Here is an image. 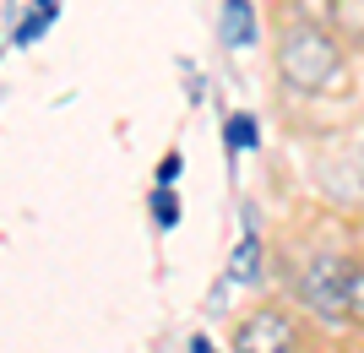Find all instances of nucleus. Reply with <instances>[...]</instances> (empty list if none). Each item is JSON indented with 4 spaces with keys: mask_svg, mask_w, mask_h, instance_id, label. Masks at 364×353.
Returning <instances> with one entry per match:
<instances>
[{
    "mask_svg": "<svg viewBox=\"0 0 364 353\" xmlns=\"http://www.w3.org/2000/svg\"><path fill=\"white\" fill-rule=\"evenodd\" d=\"M49 22H55V11H44V6H33V11L22 16V22H16V44H22V49H28V44H38V38L49 33Z\"/></svg>",
    "mask_w": 364,
    "mask_h": 353,
    "instance_id": "nucleus-8",
    "label": "nucleus"
},
{
    "mask_svg": "<svg viewBox=\"0 0 364 353\" xmlns=\"http://www.w3.org/2000/svg\"><path fill=\"white\" fill-rule=\"evenodd\" d=\"M294 288H299V305L326 326L348 321V256H316L294 272Z\"/></svg>",
    "mask_w": 364,
    "mask_h": 353,
    "instance_id": "nucleus-2",
    "label": "nucleus"
},
{
    "mask_svg": "<svg viewBox=\"0 0 364 353\" xmlns=\"http://www.w3.org/2000/svg\"><path fill=\"white\" fill-rule=\"evenodd\" d=\"M359 185H364V147H359Z\"/></svg>",
    "mask_w": 364,
    "mask_h": 353,
    "instance_id": "nucleus-14",
    "label": "nucleus"
},
{
    "mask_svg": "<svg viewBox=\"0 0 364 353\" xmlns=\"http://www.w3.org/2000/svg\"><path fill=\"white\" fill-rule=\"evenodd\" d=\"M191 353H218V348H213L207 337H191Z\"/></svg>",
    "mask_w": 364,
    "mask_h": 353,
    "instance_id": "nucleus-12",
    "label": "nucleus"
},
{
    "mask_svg": "<svg viewBox=\"0 0 364 353\" xmlns=\"http://www.w3.org/2000/svg\"><path fill=\"white\" fill-rule=\"evenodd\" d=\"M277 77L289 92L304 98H326V92L348 87V44L337 38L332 22H316V16H289L283 33L272 44Z\"/></svg>",
    "mask_w": 364,
    "mask_h": 353,
    "instance_id": "nucleus-1",
    "label": "nucleus"
},
{
    "mask_svg": "<svg viewBox=\"0 0 364 353\" xmlns=\"http://www.w3.org/2000/svg\"><path fill=\"white\" fill-rule=\"evenodd\" d=\"M33 6H44V11H60V0H33Z\"/></svg>",
    "mask_w": 364,
    "mask_h": 353,
    "instance_id": "nucleus-13",
    "label": "nucleus"
},
{
    "mask_svg": "<svg viewBox=\"0 0 364 353\" xmlns=\"http://www.w3.org/2000/svg\"><path fill=\"white\" fill-rule=\"evenodd\" d=\"M348 321L364 326V261H348Z\"/></svg>",
    "mask_w": 364,
    "mask_h": 353,
    "instance_id": "nucleus-9",
    "label": "nucleus"
},
{
    "mask_svg": "<svg viewBox=\"0 0 364 353\" xmlns=\"http://www.w3.org/2000/svg\"><path fill=\"white\" fill-rule=\"evenodd\" d=\"M180 169H185V158L180 153H164V163H158V185H174V180H180Z\"/></svg>",
    "mask_w": 364,
    "mask_h": 353,
    "instance_id": "nucleus-11",
    "label": "nucleus"
},
{
    "mask_svg": "<svg viewBox=\"0 0 364 353\" xmlns=\"http://www.w3.org/2000/svg\"><path fill=\"white\" fill-rule=\"evenodd\" d=\"M228 277H234V283H256V277H261V239H256L250 229H245V239L234 245V261H228Z\"/></svg>",
    "mask_w": 364,
    "mask_h": 353,
    "instance_id": "nucleus-6",
    "label": "nucleus"
},
{
    "mask_svg": "<svg viewBox=\"0 0 364 353\" xmlns=\"http://www.w3.org/2000/svg\"><path fill=\"white\" fill-rule=\"evenodd\" d=\"M152 217H158L164 229H174V223H180V201H174V190H168V185H158V196H152Z\"/></svg>",
    "mask_w": 364,
    "mask_h": 353,
    "instance_id": "nucleus-10",
    "label": "nucleus"
},
{
    "mask_svg": "<svg viewBox=\"0 0 364 353\" xmlns=\"http://www.w3.org/2000/svg\"><path fill=\"white\" fill-rule=\"evenodd\" d=\"M228 147L245 153V147H261V125L256 114H228Z\"/></svg>",
    "mask_w": 364,
    "mask_h": 353,
    "instance_id": "nucleus-7",
    "label": "nucleus"
},
{
    "mask_svg": "<svg viewBox=\"0 0 364 353\" xmlns=\"http://www.w3.org/2000/svg\"><path fill=\"white\" fill-rule=\"evenodd\" d=\"M294 348H299V332L283 310H256L234 332V353H294Z\"/></svg>",
    "mask_w": 364,
    "mask_h": 353,
    "instance_id": "nucleus-3",
    "label": "nucleus"
},
{
    "mask_svg": "<svg viewBox=\"0 0 364 353\" xmlns=\"http://www.w3.org/2000/svg\"><path fill=\"white\" fill-rule=\"evenodd\" d=\"M218 38H223L228 49H256V38H261L256 0H223V11H218Z\"/></svg>",
    "mask_w": 364,
    "mask_h": 353,
    "instance_id": "nucleus-4",
    "label": "nucleus"
},
{
    "mask_svg": "<svg viewBox=\"0 0 364 353\" xmlns=\"http://www.w3.org/2000/svg\"><path fill=\"white\" fill-rule=\"evenodd\" d=\"M326 22L343 44H364V0H326Z\"/></svg>",
    "mask_w": 364,
    "mask_h": 353,
    "instance_id": "nucleus-5",
    "label": "nucleus"
},
{
    "mask_svg": "<svg viewBox=\"0 0 364 353\" xmlns=\"http://www.w3.org/2000/svg\"><path fill=\"white\" fill-rule=\"evenodd\" d=\"M359 353H364V348H359Z\"/></svg>",
    "mask_w": 364,
    "mask_h": 353,
    "instance_id": "nucleus-15",
    "label": "nucleus"
}]
</instances>
